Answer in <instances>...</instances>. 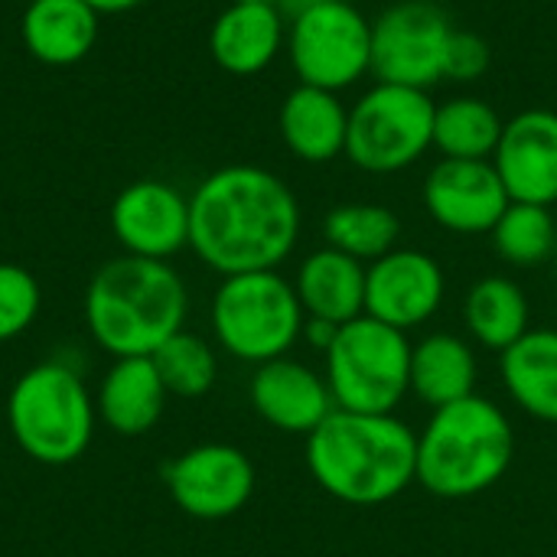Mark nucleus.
Wrapping results in <instances>:
<instances>
[{
	"label": "nucleus",
	"instance_id": "obj_21",
	"mask_svg": "<svg viewBox=\"0 0 557 557\" xmlns=\"http://www.w3.org/2000/svg\"><path fill=\"white\" fill-rule=\"evenodd\" d=\"M98 10L85 0H29L23 10V46L42 65H75L98 42Z\"/></svg>",
	"mask_w": 557,
	"mask_h": 557
},
{
	"label": "nucleus",
	"instance_id": "obj_26",
	"mask_svg": "<svg viewBox=\"0 0 557 557\" xmlns=\"http://www.w3.org/2000/svg\"><path fill=\"white\" fill-rule=\"evenodd\" d=\"M326 245L356 258V261H379L382 255L398 248L401 219L395 209L379 202H339L323 219Z\"/></svg>",
	"mask_w": 557,
	"mask_h": 557
},
{
	"label": "nucleus",
	"instance_id": "obj_1",
	"mask_svg": "<svg viewBox=\"0 0 557 557\" xmlns=\"http://www.w3.org/2000/svg\"><path fill=\"white\" fill-rule=\"evenodd\" d=\"M300 202L271 170L232 163L189 196V248L215 274L277 271L300 238Z\"/></svg>",
	"mask_w": 557,
	"mask_h": 557
},
{
	"label": "nucleus",
	"instance_id": "obj_29",
	"mask_svg": "<svg viewBox=\"0 0 557 557\" xmlns=\"http://www.w3.org/2000/svg\"><path fill=\"white\" fill-rule=\"evenodd\" d=\"M42 307V290L39 281L23 268L0 261V343H10L23 336Z\"/></svg>",
	"mask_w": 557,
	"mask_h": 557
},
{
	"label": "nucleus",
	"instance_id": "obj_13",
	"mask_svg": "<svg viewBox=\"0 0 557 557\" xmlns=\"http://www.w3.org/2000/svg\"><path fill=\"white\" fill-rule=\"evenodd\" d=\"M509 202L493 160L441 157L424 180L428 215L454 235H490Z\"/></svg>",
	"mask_w": 557,
	"mask_h": 557
},
{
	"label": "nucleus",
	"instance_id": "obj_27",
	"mask_svg": "<svg viewBox=\"0 0 557 557\" xmlns=\"http://www.w3.org/2000/svg\"><path fill=\"white\" fill-rule=\"evenodd\" d=\"M496 255L512 268H539L557 251V215L552 206L509 202L490 232Z\"/></svg>",
	"mask_w": 557,
	"mask_h": 557
},
{
	"label": "nucleus",
	"instance_id": "obj_3",
	"mask_svg": "<svg viewBox=\"0 0 557 557\" xmlns=\"http://www.w3.org/2000/svg\"><path fill=\"white\" fill-rule=\"evenodd\" d=\"M189 313V294L170 261L114 258L101 264L85 290V326L114 359L153 356L176 336Z\"/></svg>",
	"mask_w": 557,
	"mask_h": 557
},
{
	"label": "nucleus",
	"instance_id": "obj_9",
	"mask_svg": "<svg viewBox=\"0 0 557 557\" xmlns=\"http://www.w3.org/2000/svg\"><path fill=\"white\" fill-rule=\"evenodd\" d=\"M284 49L300 85L339 95L372 75V20L349 0H326L290 16Z\"/></svg>",
	"mask_w": 557,
	"mask_h": 557
},
{
	"label": "nucleus",
	"instance_id": "obj_28",
	"mask_svg": "<svg viewBox=\"0 0 557 557\" xmlns=\"http://www.w3.org/2000/svg\"><path fill=\"white\" fill-rule=\"evenodd\" d=\"M150 359H153L166 392L176 398H202L206 392H212V385L219 379L215 349L202 336L186 333V330L170 336Z\"/></svg>",
	"mask_w": 557,
	"mask_h": 557
},
{
	"label": "nucleus",
	"instance_id": "obj_33",
	"mask_svg": "<svg viewBox=\"0 0 557 557\" xmlns=\"http://www.w3.org/2000/svg\"><path fill=\"white\" fill-rule=\"evenodd\" d=\"M320 3H326V0H277V7H281L284 16H297V13L313 10V7H320Z\"/></svg>",
	"mask_w": 557,
	"mask_h": 557
},
{
	"label": "nucleus",
	"instance_id": "obj_8",
	"mask_svg": "<svg viewBox=\"0 0 557 557\" xmlns=\"http://www.w3.org/2000/svg\"><path fill=\"white\" fill-rule=\"evenodd\" d=\"M434 108L428 91L375 82L349 108L346 157L372 176L414 166L434 147Z\"/></svg>",
	"mask_w": 557,
	"mask_h": 557
},
{
	"label": "nucleus",
	"instance_id": "obj_19",
	"mask_svg": "<svg viewBox=\"0 0 557 557\" xmlns=\"http://www.w3.org/2000/svg\"><path fill=\"white\" fill-rule=\"evenodd\" d=\"M166 385L150 356L114 359L104 372L95 408L108 431L121 437H140L157 428L166 408Z\"/></svg>",
	"mask_w": 557,
	"mask_h": 557
},
{
	"label": "nucleus",
	"instance_id": "obj_6",
	"mask_svg": "<svg viewBox=\"0 0 557 557\" xmlns=\"http://www.w3.org/2000/svg\"><path fill=\"white\" fill-rule=\"evenodd\" d=\"M215 343L238 362L264 366L287 356L300 336L307 313L297 300L294 281L277 271L228 274L212 294Z\"/></svg>",
	"mask_w": 557,
	"mask_h": 557
},
{
	"label": "nucleus",
	"instance_id": "obj_16",
	"mask_svg": "<svg viewBox=\"0 0 557 557\" xmlns=\"http://www.w3.org/2000/svg\"><path fill=\"white\" fill-rule=\"evenodd\" d=\"M248 395L258 418L281 434L307 437L336 411L326 379L290 356L255 366Z\"/></svg>",
	"mask_w": 557,
	"mask_h": 557
},
{
	"label": "nucleus",
	"instance_id": "obj_24",
	"mask_svg": "<svg viewBox=\"0 0 557 557\" xmlns=\"http://www.w3.org/2000/svg\"><path fill=\"white\" fill-rule=\"evenodd\" d=\"M463 323L473 343L493 352H506L532 330V307L512 277L490 274L467 290Z\"/></svg>",
	"mask_w": 557,
	"mask_h": 557
},
{
	"label": "nucleus",
	"instance_id": "obj_30",
	"mask_svg": "<svg viewBox=\"0 0 557 557\" xmlns=\"http://www.w3.org/2000/svg\"><path fill=\"white\" fill-rule=\"evenodd\" d=\"M490 69V46L483 36L470 29H454L444 55V78L450 82H476Z\"/></svg>",
	"mask_w": 557,
	"mask_h": 557
},
{
	"label": "nucleus",
	"instance_id": "obj_7",
	"mask_svg": "<svg viewBox=\"0 0 557 557\" xmlns=\"http://www.w3.org/2000/svg\"><path fill=\"white\" fill-rule=\"evenodd\" d=\"M323 379L339 411L395 414L411 395V343L408 333L362 313L339 326L323 352Z\"/></svg>",
	"mask_w": 557,
	"mask_h": 557
},
{
	"label": "nucleus",
	"instance_id": "obj_15",
	"mask_svg": "<svg viewBox=\"0 0 557 557\" xmlns=\"http://www.w3.org/2000/svg\"><path fill=\"white\" fill-rule=\"evenodd\" d=\"M493 166L512 202L557 206V114L529 108L506 121Z\"/></svg>",
	"mask_w": 557,
	"mask_h": 557
},
{
	"label": "nucleus",
	"instance_id": "obj_2",
	"mask_svg": "<svg viewBox=\"0 0 557 557\" xmlns=\"http://www.w3.org/2000/svg\"><path fill=\"white\" fill-rule=\"evenodd\" d=\"M313 483L346 506H385L418 483V434L395 414L333 411L307 434Z\"/></svg>",
	"mask_w": 557,
	"mask_h": 557
},
{
	"label": "nucleus",
	"instance_id": "obj_4",
	"mask_svg": "<svg viewBox=\"0 0 557 557\" xmlns=\"http://www.w3.org/2000/svg\"><path fill=\"white\" fill-rule=\"evenodd\" d=\"M516 431L506 411L470 395L437 408L418 434V483L441 499H470L493 490L512 467Z\"/></svg>",
	"mask_w": 557,
	"mask_h": 557
},
{
	"label": "nucleus",
	"instance_id": "obj_10",
	"mask_svg": "<svg viewBox=\"0 0 557 557\" xmlns=\"http://www.w3.org/2000/svg\"><path fill=\"white\" fill-rule=\"evenodd\" d=\"M454 23L434 0H398L372 20L375 82L428 91L444 78V55Z\"/></svg>",
	"mask_w": 557,
	"mask_h": 557
},
{
	"label": "nucleus",
	"instance_id": "obj_32",
	"mask_svg": "<svg viewBox=\"0 0 557 557\" xmlns=\"http://www.w3.org/2000/svg\"><path fill=\"white\" fill-rule=\"evenodd\" d=\"M91 10H98V13H124V10H134V7H140L144 0H85Z\"/></svg>",
	"mask_w": 557,
	"mask_h": 557
},
{
	"label": "nucleus",
	"instance_id": "obj_14",
	"mask_svg": "<svg viewBox=\"0 0 557 557\" xmlns=\"http://www.w3.org/2000/svg\"><path fill=\"white\" fill-rule=\"evenodd\" d=\"M111 232L124 255L170 261L189 248V196L163 180H137L111 202Z\"/></svg>",
	"mask_w": 557,
	"mask_h": 557
},
{
	"label": "nucleus",
	"instance_id": "obj_25",
	"mask_svg": "<svg viewBox=\"0 0 557 557\" xmlns=\"http://www.w3.org/2000/svg\"><path fill=\"white\" fill-rule=\"evenodd\" d=\"M503 127L499 111L476 95H457L434 108V147L447 160H493Z\"/></svg>",
	"mask_w": 557,
	"mask_h": 557
},
{
	"label": "nucleus",
	"instance_id": "obj_20",
	"mask_svg": "<svg viewBox=\"0 0 557 557\" xmlns=\"http://www.w3.org/2000/svg\"><path fill=\"white\" fill-rule=\"evenodd\" d=\"M294 290L310 320L343 326L366 313V264L330 245L317 248L300 261Z\"/></svg>",
	"mask_w": 557,
	"mask_h": 557
},
{
	"label": "nucleus",
	"instance_id": "obj_12",
	"mask_svg": "<svg viewBox=\"0 0 557 557\" xmlns=\"http://www.w3.org/2000/svg\"><path fill=\"white\" fill-rule=\"evenodd\" d=\"M447 294L437 258L418 248H395L366 264V313L408 333L428 323Z\"/></svg>",
	"mask_w": 557,
	"mask_h": 557
},
{
	"label": "nucleus",
	"instance_id": "obj_17",
	"mask_svg": "<svg viewBox=\"0 0 557 557\" xmlns=\"http://www.w3.org/2000/svg\"><path fill=\"white\" fill-rule=\"evenodd\" d=\"M287 46V20L274 0H232L209 29V52L228 75L264 72Z\"/></svg>",
	"mask_w": 557,
	"mask_h": 557
},
{
	"label": "nucleus",
	"instance_id": "obj_5",
	"mask_svg": "<svg viewBox=\"0 0 557 557\" xmlns=\"http://www.w3.org/2000/svg\"><path fill=\"white\" fill-rule=\"evenodd\" d=\"M95 421L91 392L62 362L26 369L7 395V428L16 447L42 467L75 463L95 437Z\"/></svg>",
	"mask_w": 557,
	"mask_h": 557
},
{
	"label": "nucleus",
	"instance_id": "obj_22",
	"mask_svg": "<svg viewBox=\"0 0 557 557\" xmlns=\"http://www.w3.org/2000/svg\"><path fill=\"white\" fill-rule=\"evenodd\" d=\"M476 352L454 333H431L411 346V395L431 411L476 395Z\"/></svg>",
	"mask_w": 557,
	"mask_h": 557
},
{
	"label": "nucleus",
	"instance_id": "obj_23",
	"mask_svg": "<svg viewBox=\"0 0 557 557\" xmlns=\"http://www.w3.org/2000/svg\"><path fill=\"white\" fill-rule=\"evenodd\" d=\"M499 375L529 418L557 424V330H529L499 352Z\"/></svg>",
	"mask_w": 557,
	"mask_h": 557
},
{
	"label": "nucleus",
	"instance_id": "obj_31",
	"mask_svg": "<svg viewBox=\"0 0 557 557\" xmlns=\"http://www.w3.org/2000/svg\"><path fill=\"white\" fill-rule=\"evenodd\" d=\"M336 333H339V326H336V323H326V320H310V317H307V323H304V336H300V339H307V343H310L317 352H326V349L333 346Z\"/></svg>",
	"mask_w": 557,
	"mask_h": 557
},
{
	"label": "nucleus",
	"instance_id": "obj_18",
	"mask_svg": "<svg viewBox=\"0 0 557 557\" xmlns=\"http://www.w3.org/2000/svg\"><path fill=\"white\" fill-rule=\"evenodd\" d=\"M284 147L304 163H333L346 157L349 108L336 91L297 85L281 101L277 114Z\"/></svg>",
	"mask_w": 557,
	"mask_h": 557
},
{
	"label": "nucleus",
	"instance_id": "obj_11",
	"mask_svg": "<svg viewBox=\"0 0 557 557\" xmlns=\"http://www.w3.org/2000/svg\"><path fill=\"white\" fill-rule=\"evenodd\" d=\"M163 483L180 512L199 522H222L251 503L258 473L235 444H196L163 467Z\"/></svg>",
	"mask_w": 557,
	"mask_h": 557
}]
</instances>
